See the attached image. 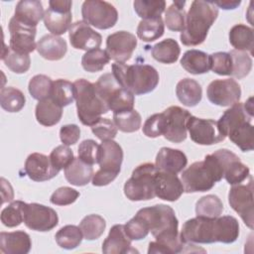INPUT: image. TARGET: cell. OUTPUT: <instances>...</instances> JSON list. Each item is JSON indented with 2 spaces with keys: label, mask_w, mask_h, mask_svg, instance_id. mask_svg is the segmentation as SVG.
Here are the masks:
<instances>
[{
  "label": "cell",
  "mask_w": 254,
  "mask_h": 254,
  "mask_svg": "<svg viewBox=\"0 0 254 254\" xmlns=\"http://www.w3.org/2000/svg\"><path fill=\"white\" fill-rule=\"evenodd\" d=\"M147 224L156 241L149 243L148 253L175 254L184 252V243L179 234V220L175 210L166 204L144 207L136 213Z\"/></svg>",
  "instance_id": "obj_1"
},
{
  "label": "cell",
  "mask_w": 254,
  "mask_h": 254,
  "mask_svg": "<svg viewBox=\"0 0 254 254\" xmlns=\"http://www.w3.org/2000/svg\"><path fill=\"white\" fill-rule=\"evenodd\" d=\"M236 156L227 149H219L206 155L203 161L192 163L181 176L185 191L190 193L210 190L215 183L222 180L225 167Z\"/></svg>",
  "instance_id": "obj_2"
},
{
  "label": "cell",
  "mask_w": 254,
  "mask_h": 254,
  "mask_svg": "<svg viewBox=\"0 0 254 254\" xmlns=\"http://www.w3.org/2000/svg\"><path fill=\"white\" fill-rule=\"evenodd\" d=\"M217 16L218 9L211 1H192L186 14L185 29L180 36L183 45L193 47L202 44Z\"/></svg>",
  "instance_id": "obj_3"
},
{
  "label": "cell",
  "mask_w": 254,
  "mask_h": 254,
  "mask_svg": "<svg viewBox=\"0 0 254 254\" xmlns=\"http://www.w3.org/2000/svg\"><path fill=\"white\" fill-rule=\"evenodd\" d=\"M112 73L121 86L131 91L134 95H142L153 91L159 83V73L149 64L114 63Z\"/></svg>",
  "instance_id": "obj_4"
},
{
  "label": "cell",
  "mask_w": 254,
  "mask_h": 254,
  "mask_svg": "<svg viewBox=\"0 0 254 254\" xmlns=\"http://www.w3.org/2000/svg\"><path fill=\"white\" fill-rule=\"evenodd\" d=\"M75 100L77 116L85 126H92L97 122L102 114L109 111L107 104L97 93L94 83L79 78L74 82Z\"/></svg>",
  "instance_id": "obj_5"
},
{
  "label": "cell",
  "mask_w": 254,
  "mask_h": 254,
  "mask_svg": "<svg viewBox=\"0 0 254 254\" xmlns=\"http://www.w3.org/2000/svg\"><path fill=\"white\" fill-rule=\"evenodd\" d=\"M123 161V150L121 146L113 141H103L100 144L98 165L99 170L93 174L92 185L103 187L113 182L121 170Z\"/></svg>",
  "instance_id": "obj_6"
},
{
  "label": "cell",
  "mask_w": 254,
  "mask_h": 254,
  "mask_svg": "<svg viewBox=\"0 0 254 254\" xmlns=\"http://www.w3.org/2000/svg\"><path fill=\"white\" fill-rule=\"evenodd\" d=\"M155 164L144 163L137 166L131 178L124 185V194L132 201L149 200L155 194V176L158 172Z\"/></svg>",
  "instance_id": "obj_7"
},
{
  "label": "cell",
  "mask_w": 254,
  "mask_h": 254,
  "mask_svg": "<svg viewBox=\"0 0 254 254\" xmlns=\"http://www.w3.org/2000/svg\"><path fill=\"white\" fill-rule=\"evenodd\" d=\"M81 15L85 23L100 30L112 28L118 20L116 8L112 4L100 0L84 1L81 6Z\"/></svg>",
  "instance_id": "obj_8"
},
{
  "label": "cell",
  "mask_w": 254,
  "mask_h": 254,
  "mask_svg": "<svg viewBox=\"0 0 254 254\" xmlns=\"http://www.w3.org/2000/svg\"><path fill=\"white\" fill-rule=\"evenodd\" d=\"M216 218V217H215ZM215 218L196 216L187 220L180 233L184 243L209 244L216 242Z\"/></svg>",
  "instance_id": "obj_9"
},
{
  "label": "cell",
  "mask_w": 254,
  "mask_h": 254,
  "mask_svg": "<svg viewBox=\"0 0 254 254\" xmlns=\"http://www.w3.org/2000/svg\"><path fill=\"white\" fill-rule=\"evenodd\" d=\"M228 202L236 211L243 222L253 229L254 225V200H253V179L249 177L246 185H234L228 193Z\"/></svg>",
  "instance_id": "obj_10"
},
{
  "label": "cell",
  "mask_w": 254,
  "mask_h": 254,
  "mask_svg": "<svg viewBox=\"0 0 254 254\" xmlns=\"http://www.w3.org/2000/svg\"><path fill=\"white\" fill-rule=\"evenodd\" d=\"M71 6L70 0H51L49 8L45 11V27L56 36H61L69 30L71 26Z\"/></svg>",
  "instance_id": "obj_11"
},
{
  "label": "cell",
  "mask_w": 254,
  "mask_h": 254,
  "mask_svg": "<svg viewBox=\"0 0 254 254\" xmlns=\"http://www.w3.org/2000/svg\"><path fill=\"white\" fill-rule=\"evenodd\" d=\"M187 129L190 139L198 145H213L223 141L226 137L220 132L217 121L202 119L190 115L187 122Z\"/></svg>",
  "instance_id": "obj_12"
},
{
  "label": "cell",
  "mask_w": 254,
  "mask_h": 254,
  "mask_svg": "<svg viewBox=\"0 0 254 254\" xmlns=\"http://www.w3.org/2000/svg\"><path fill=\"white\" fill-rule=\"evenodd\" d=\"M25 225L35 231H50L59 223V216L52 207L37 202L26 203L24 211Z\"/></svg>",
  "instance_id": "obj_13"
},
{
  "label": "cell",
  "mask_w": 254,
  "mask_h": 254,
  "mask_svg": "<svg viewBox=\"0 0 254 254\" xmlns=\"http://www.w3.org/2000/svg\"><path fill=\"white\" fill-rule=\"evenodd\" d=\"M208 100L218 106H232L239 102L241 88L239 83L233 78L212 80L206 89Z\"/></svg>",
  "instance_id": "obj_14"
},
{
  "label": "cell",
  "mask_w": 254,
  "mask_h": 254,
  "mask_svg": "<svg viewBox=\"0 0 254 254\" xmlns=\"http://www.w3.org/2000/svg\"><path fill=\"white\" fill-rule=\"evenodd\" d=\"M166 120L164 137L173 143H182L187 139V122L191 115L180 106H170L163 111Z\"/></svg>",
  "instance_id": "obj_15"
},
{
  "label": "cell",
  "mask_w": 254,
  "mask_h": 254,
  "mask_svg": "<svg viewBox=\"0 0 254 254\" xmlns=\"http://www.w3.org/2000/svg\"><path fill=\"white\" fill-rule=\"evenodd\" d=\"M137 47L135 35L127 31H118L109 35L106 39V52L110 60L116 63H125L131 59Z\"/></svg>",
  "instance_id": "obj_16"
},
{
  "label": "cell",
  "mask_w": 254,
  "mask_h": 254,
  "mask_svg": "<svg viewBox=\"0 0 254 254\" xmlns=\"http://www.w3.org/2000/svg\"><path fill=\"white\" fill-rule=\"evenodd\" d=\"M10 32V49L19 54L29 55L37 49L35 37L37 33L36 28L25 26L17 22L13 17L9 21Z\"/></svg>",
  "instance_id": "obj_17"
},
{
  "label": "cell",
  "mask_w": 254,
  "mask_h": 254,
  "mask_svg": "<svg viewBox=\"0 0 254 254\" xmlns=\"http://www.w3.org/2000/svg\"><path fill=\"white\" fill-rule=\"evenodd\" d=\"M68 38L70 45L74 49L86 52L99 49L102 43L101 35L95 32L90 25L83 20L71 24L68 30Z\"/></svg>",
  "instance_id": "obj_18"
},
{
  "label": "cell",
  "mask_w": 254,
  "mask_h": 254,
  "mask_svg": "<svg viewBox=\"0 0 254 254\" xmlns=\"http://www.w3.org/2000/svg\"><path fill=\"white\" fill-rule=\"evenodd\" d=\"M24 170L26 175L35 182L49 181L60 173L52 164L50 156L41 153L30 154L26 159Z\"/></svg>",
  "instance_id": "obj_19"
},
{
  "label": "cell",
  "mask_w": 254,
  "mask_h": 254,
  "mask_svg": "<svg viewBox=\"0 0 254 254\" xmlns=\"http://www.w3.org/2000/svg\"><path fill=\"white\" fill-rule=\"evenodd\" d=\"M185 192L182 181L177 174L158 170L155 176V194L167 201H176Z\"/></svg>",
  "instance_id": "obj_20"
},
{
  "label": "cell",
  "mask_w": 254,
  "mask_h": 254,
  "mask_svg": "<svg viewBox=\"0 0 254 254\" xmlns=\"http://www.w3.org/2000/svg\"><path fill=\"white\" fill-rule=\"evenodd\" d=\"M131 239L125 232L124 225L115 224L110 228L108 236L102 243V252L105 254H126L137 252L131 246Z\"/></svg>",
  "instance_id": "obj_21"
},
{
  "label": "cell",
  "mask_w": 254,
  "mask_h": 254,
  "mask_svg": "<svg viewBox=\"0 0 254 254\" xmlns=\"http://www.w3.org/2000/svg\"><path fill=\"white\" fill-rule=\"evenodd\" d=\"M31 247V237L23 230L0 233V250L4 254H27Z\"/></svg>",
  "instance_id": "obj_22"
},
{
  "label": "cell",
  "mask_w": 254,
  "mask_h": 254,
  "mask_svg": "<svg viewBox=\"0 0 254 254\" xmlns=\"http://www.w3.org/2000/svg\"><path fill=\"white\" fill-rule=\"evenodd\" d=\"M45 11L43 5L38 0H21L15 7L13 18L28 27L36 28L39 22L44 19Z\"/></svg>",
  "instance_id": "obj_23"
},
{
  "label": "cell",
  "mask_w": 254,
  "mask_h": 254,
  "mask_svg": "<svg viewBox=\"0 0 254 254\" xmlns=\"http://www.w3.org/2000/svg\"><path fill=\"white\" fill-rule=\"evenodd\" d=\"M188 164L186 154L178 149L163 147L157 154L156 167L165 172L178 174L183 172Z\"/></svg>",
  "instance_id": "obj_24"
},
{
  "label": "cell",
  "mask_w": 254,
  "mask_h": 254,
  "mask_svg": "<svg viewBox=\"0 0 254 254\" xmlns=\"http://www.w3.org/2000/svg\"><path fill=\"white\" fill-rule=\"evenodd\" d=\"M36 50L40 56L48 61H59L65 56L67 46L63 38L49 34L39 40Z\"/></svg>",
  "instance_id": "obj_25"
},
{
  "label": "cell",
  "mask_w": 254,
  "mask_h": 254,
  "mask_svg": "<svg viewBox=\"0 0 254 254\" xmlns=\"http://www.w3.org/2000/svg\"><path fill=\"white\" fill-rule=\"evenodd\" d=\"M37 121L46 127H51L61 121L63 107L56 103L51 97L40 100L35 109Z\"/></svg>",
  "instance_id": "obj_26"
},
{
  "label": "cell",
  "mask_w": 254,
  "mask_h": 254,
  "mask_svg": "<svg viewBox=\"0 0 254 254\" xmlns=\"http://www.w3.org/2000/svg\"><path fill=\"white\" fill-rule=\"evenodd\" d=\"M176 94L178 99L188 107L197 105L202 97V89L200 84L192 78H183L176 86Z\"/></svg>",
  "instance_id": "obj_27"
},
{
  "label": "cell",
  "mask_w": 254,
  "mask_h": 254,
  "mask_svg": "<svg viewBox=\"0 0 254 254\" xmlns=\"http://www.w3.org/2000/svg\"><path fill=\"white\" fill-rule=\"evenodd\" d=\"M65 180L73 186L82 187L87 185L93 177V168L81 161L79 158H74L73 161L64 169Z\"/></svg>",
  "instance_id": "obj_28"
},
{
  "label": "cell",
  "mask_w": 254,
  "mask_h": 254,
  "mask_svg": "<svg viewBox=\"0 0 254 254\" xmlns=\"http://www.w3.org/2000/svg\"><path fill=\"white\" fill-rule=\"evenodd\" d=\"M181 65L191 74H202L210 69L209 55L198 50H189L181 59Z\"/></svg>",
  "instance_id": "obj_29"
},
{
  "label": "cell",
  "mask_w": 254,
  "mask_h": 254,
  "mask_svg": "<svg viewBox=\"0 0 254 254\" xmlns=\"http://www.w3.org/2000/svg\"><path fill=\"white\" fill-rule=\"evenodd\" d=\"M229 43L234 50L249 52L250 55H253V29L244 24L234 25L229 31Z\"/></svg>",
  "instance_id": "obj_30"
},
{
  "label": "cell",
  "mask_w": 254,
  "mask_h": 254,
  "mask_svg": "<svg viewBox=\"0 0 254 254\" xmlns=\"http://www.w3.org/2000/svg\"><path fill=\"white\" fill-rule=\"evenodd\" d=\"M151 54L157 62L171 64L178 61L181 49L176 40L168 38L154 45L152 47Z\"/></svg>",
  "instance_id": "obj_31"
},
{
  "label": "cell",
  "mask_w": 254,
  "mask_h": 254,
  "mask_svg": "<svg viewBox=\"0 0 254 254\" xmlns=\"http://www.w3.org/2000/svg\"><path fill=\"white\" fill-rule=\"evenodd\" d=\"M216 242L233 243L239 236V223L231 215L218 216L215 218Z\"/></svg>",
  "instance_id": "obj_32"
},
{
  "label": "cell",
  "mask_w": 254,
  "mask_h": 254,
  "mask_svg": "<svg viewBox=\"0 0 254 254\" xmlns=\"http://www.w3.org/2000/svg\"><path fill=\"white\" fill-rule=\"evenodd\" d=\"M165 24L162 17L142 19L137 27V36L146 43L153 42L164 35Z\"/></svg>",
  "instance_id": "obj_33"
},
{
  "label": "cell",
  "mask_w": 254,
  "mask_h": 254,
  "mask_svg": "<svg viewBox=\"0 0 254 254\" xmlns=\"http://www.w3.org/2000/svg\"><path fill=\"white\" fill-rule=\"evenodd\" d=\"M50 97L62 107L69 105L75 99L74 84L66 79H56L53 83Z\"/></svg>",
  "instance_id": "obj_34"
},
{
  "label": "cell",
  "mask_w": 254,
  "mask_h": 254,
  "mask_svg": "<svg viewBox=\"0 0 254 254\" xmlns=\"http://www.w3.org/2000/svg\"><path fill=\"white\" fill-rule=\"evenodd\" d=\"M223 211V203L215 194H206L201 196L195 203L196 216L215 218L221 215Z\"/></svg>",
  "instance_id": "obj_35"
},
{
  "label": "cell",
  "mask_w": 254,
  "mask_h": 254,
  "mask_svg": "<svg viewBox=\"0 0 254 254\" xmlns=\"http://www.w3.org/2000/svg\"><path fill=\"white\" fill-rule=\"evenodd\" d=\"M134 94L123 86H119L109 96L107 105L113 113H119L134 109Z\"/></svg>",
  "instance_id": "obj_36"
},
{
  "label": "cell",
  "mask_w": 254,
  "mask_h": 254,
  "mask_svg": "<svg viewBox=\"0 0 254 254\" xmlns=\"http://www.w3.org/2000/svg\"><path fill=\"white\" fill-rule=\"evenodd\" d=\"M26 103L24 93L13 86L3 87L0 92V105L7 112H18Z\"/></svg>",
  "instance_id": "obj_37"
},
{
  "label": "cell",
  "mask_w": 254,
  "mask_h": 254,
  "mask_svg": "<svg viewBox=\"0 0 254 254\" xmlns=\"http://www.w3.org/2000/svg\"><path fill=\"white\" fill-rule=\"evenodd\" d=\"M227 136L242 152H249L254 149V128L251 122L233 129Z\"/></svg>",
  "instance_id": "obj_38"
},
{
  "label": "cell",
  "mask_w": 254,
  "mask_h": 254,
  "mask_svg": "<svg viewBox=\"0 0 254 254\" xmlns=\"http://www.w3.org/2000/svg\"><path fill=\"white\" fill-rule=\"evenodd\" d=\"M56 241L61 248L71 250L79 246L82 241L83 235L79 228L76 225H64L63 226L55 235Z\"/></svg>",
  "instance_id": "obj_39"
},
{
  "label": "cell",
  "mask_w": 254,
  "mask_h": 254,
  "mask_svg": "<svg viewBox=\"0 0 254 254\" xmlns=\"http://www.w3.org/2000/svg\"><path fill=\"white\" fill-rule=\"evenodd\" d=\"M186 1H174L165 12V25L174 32H183L186 23Z\"/></svg>",
  "instance_id": "obj_40"
},
{
  "label": "cell",
  "mask_w": 254,
  "mask_h": 254,
  "mask_svg": "<svg viewBox=\"0 0 254 254\" xmlns=\"http://www.w3.org/2000/svg\"><path fill=\"white\" fill-rule=\"evenodd\" d=\"M105 227V219L98 214L86 215L79 223L83 238L86 240L98 239L103 234Z\"/></svg>",
  "instance_id": "obj_41"
},
{
  "label": "cell",
  "mask_w": 254,
  "mask_h": 254,
  "mask_svg": "<svg viewBox=\"0 0 254 254\" xmlns=\"http://www.w3.org/2000/svg\"><path fill=\"white\" fill-rule=\"evenodd\" d=\"M1 59L6 66L15 73H25L31 65V59L29 55L16 53L12 51L10 47H5Z\"/></svg>",
  "instance_id": "obj_42"
},
{
  "label": "cell",
  "mask_w": 254,
  "mask_h": 254,
  "mask_svg": "<svg viewBox=\"0 0 254 254\" xmlns=\"http://www.w3.org/2000/svg\"><path fill=\"white\" fill-rule=\"evenodd\" d=\"M110 57L105 50L95 49L86 52L81 58V65L88 72H97L109 63Z\"/></svg>",
  "instance_id": "obj_43"
},
{
  "label": "cell",
  "mask_w": 254,
  "mask_h": 254,
  "mask_svg": "<svg viewBox=\"0 0 254 254\" xmlns=\"http://www.w3.org/2000/svg\"><path fill=\"white\" fill-rule=\"evenodd\" d=\"M113 122L120 131L132 133L140 129L142 119L139 112L132 109L119 113H113Z\"/></svg>",
  "instance_id": "obj_44"
},
{
  "label": "cell",
  "mask_w": 254,
  "mask_h": 254,
  "mask_svg": "<svg viewBox=\"0 0 254 254\" xmlns=\"http://www.w3.org/2000/svg\"><path fill=\"white\" fill-rule=\"evenodd\" d=\"M26 202L22 200L12 201L1 211V222L7 227H16L24 222V211Z\"/></svg>",
  "instance_id": "obj_45"
},
{
  "label": "cell",
  "mask_w": 254,
  "mask_h": 254,
  "mask_svg": "<svg viewBox=\"0 0 254 254\" xmlns=\"http://www.w3.org/2000/svg\"><path fill=\"white\" fill-rule=\"evenodd\" d=\"M249 177H250L249 168L240 161L238 156L227 164L224 170V176H223L226 182L231 186L239 185Z\"/></svg>",
  "instance_id": "obj_46"
},
{
  "label": "cell",
  "mask_w": 254,
  "mask_h": 254,
  "mask_svg": "<svg viewBox=\"0 0 254 254\" xmlns=\"http://www.w3.org/2000/svg\"><path fill=\"white\" fill-rule=\"evenodd\" d=\"M134 10L142 19L161 17L165 11L166 2L164 0H136L133 3Z\"/></svg>",
  "instance_id": "obj_47"
},
{
  "label": "cell",
  "mask_w": 254,
  "mask_h": 254,
  "mask_svg": "<svg viewBox=\"0 0 254 254\" xmlns=\"http://www.w3.org/2000/svg\"><path fill=\"white\" fill-rule=\"evenodd\" d=\"M53 83L51 77L45 74H37L30 79L28 89L32 97L40 101L51 96Z\"/></svg>",
  "instance_id": "obj_48"
},
{
  "label": "cell",
  "mask_w": 254,
  "mask_h": 254,
  "mask_svg": "<svg viewBox=\"0 0 254 254\" xmlns=\"http://www.w3.org/2000/svg\"><path fill=\"white\" fill-rule=\"evenodd\" d=\"M232 60V73L236 78H243L249 74L252 68V59L244 51L232 50L229 52Z\"/></svg>",
  "instance_id": "obj_49"
},
{
  "label": "cell",
  "mask_w": 254,
  "mask_h": 254,
  "mask_svg": "<svg viewBox=\"0 0 254 254\" xmlns=\"http://www.w3.org/2000/svg\"><path fill=\"white\" fill-rule=\"evenodd\" d=\"M210 69L219 75H231L232 60L229 53L217 52L209 55Z\"/></svg>",
  "instance_id": "obj_50"
},
{
  "label": "cell",
  "mask_w": 254,
  "mask_h": 254,
  "mask_svg": "<svg viewBox=\"0 0 254 254\" xmlns=\"http://www.w3.org/2000/svg\"><path fill=\"white\" fill-rule=\"evenodd\" d=\"M92 133L102 142L113 140L117 135V127L115 123L109 118H100L92 126H90Z\"/></svg>",
  "instance_id": "obj_51"
},
{
  "label": "cell",
  "mask_w": 254,
  "mask_h": 254,
  "mask_svg": "<svg viewBox=\"0 0 254 254\" xmlns=\"http://www.w3.org/2000/svg\"><path fill=\"white\" fill-rule=\"evenodd\" d=\"M100 145H98L94 140L87 139L82 141L77 149L78 158L88 165L98 164Z\"/></svg>",
  "instance_id": "obj_52"
},
{
  "label": "cell",
  "mask_w": 254,
  "mask_h": 254,
  "mask_svg": "<svg viewBox=\"0 0 254 254\" xmlns=\"http://www.w3.org/2000/svg\"><path fill=\"white\" fill-rule=\"evenodd\" d=\"M166 120L164 113H155L147 118L143 125V133L149 138H157L164 135Z\"/></svg>",
  "instance_id": "obj_53"
},
{
  "label": "cell",
  "mask_w": 254,
  "mask_h": 254,
  "mask_svg": "<svg viewBox=\"0 0 254 254\" xmlns=\"http://www.w3.org/2000/svg\"><path fill=\"white\" fill-rule=\"evenodd\" d=\"M50 159L55 168L59 171L65 169L74 159L73 152L66 145H60L56 147L50 154Z\"/></svg>",
  "instance_id": "obj_54"
},
{
  "label": "cell",
  "mask_w": 254,
  "mask_h": 254,
  "mask_svg": "<svg viewBox=\"0 0 254 254\" xmlns=\"http://www.w3.org/2000/svg\"><path fill=\"white\" fill-rule=\"evenodd\" d=\"M124 229L131 240L144 239L150 232L146 222L137 214L124 225Z\"/></svg>",
  "instance_id": "obj_55"
},
{
  "label": "cell",
  "mask_w": 254,
  "mask_h": 254,
  "mask_svg": "<svg viewBox=\"0 0 254 254\" xmlns=\"http://www.w3.org/2000/svg\"><path fill=\"white\" fill-rule=\"evenodd\" d=\"M79 196V192L69 187H62L56 190L50 198V201L56 205H68L73 203Z\"/></svg>",
  "instance_id": "obj_56"
},
{
  "label": "cell",
  "mask_w": 254,
  "mask_h": 254,
  "mask_svg": "<svg viewBox=\"0 0 254 254\" xmlns=\"http://www.w3.org/2000/svg\"><path fill=\"white\" fill-rule=\"evenodd\" d=\"M80 137V129L76 124L64 125L60 129V138L64 145H74Z\"/></svg>",
  "instance_id": "obj_57"
},
{
  "label": "cell",
  "mask_w": 254,
  "mask_h": 254,
  "mask_svg": "<svg viewBox=\"0 0 254 254\" xmlns=\"http://www.w3.org/2000/svg\"><path fill=\"white\" fill-rule=\"evenodd\" d=\"M1 188H2V203L6 201H11L14 197V192L11 185L4 178L1 179Z\"/></svg>",
  "instance_id": "obj_58"
},
{
  "label": "cell",
  "mask_w": 254,
  "mask_h": 254,
  "mask_svg": "<svg viewBox=\"0 0 254 254\" xmlns=\"http://www.w3.org/2000/svg\"><path fill=\"white\" fill-rule=\"evenodd\" d=\"M212 4H214L216 7L224 9V10H230L237 8L240 4V0H219V1H211Z\"/></svg>",
  "instance_id": "obj_59"
}]
</instances>
